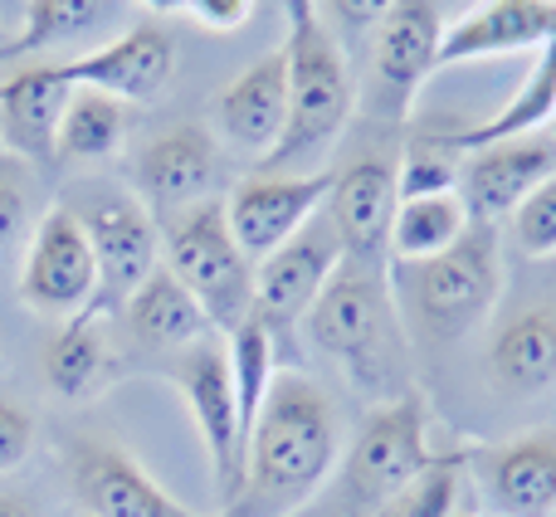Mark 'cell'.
<instances>
[{
  "instance_id": "obj_33",
  "label": "cell",
  "mask_w": 556,
  "mask_h": 517,
  "mask_svg": "<svg viewBox=\"0 0 556 517\" xmlns=\"http://www.w3.org/2000/svg\"><path fill=\"white\" fill-rule=\"evenodd\" d=\"M29 450H35V415L0 395V474L20 469L29 459Z\"/></svg>"
},
{
  "instance_id": "obj_42",
  "label": "cell",
  "mask_w": 556,
  "mask_h": 517,
  "mask_svg": "<svg viewBox=\"0 0 556 517\" xmlns=\"http://www.w3.org/2000/svg\"><path fill=\"white\" fill-rule=\"evenodd\" d=\"M78 517H84V513H78Z\"/></svg>"
},
{
  "instance_id": "obj_25",
  "label": "cell",
  "mask_w": 556,
  "mask_h": 517,
  "mask_svg": "<svg viewBox=\"0 0 556 517\" xmlns=\"http://www.w3.org/2000/svg\"><path fill=\"white\" fill-rule=\"evenodd\" d=\"M108 371V342H103V327H98V313L84 307V313L64 317L59 332L49 337L45 346V381L54 386L64 401H84L103 386Z\"/></svg>"
},
{
  "instance_id": "obj_1",
  "label": "cell",
  "mask_w": 556,
  "mask_h": 517,
  "mask_svg": "<svg viewBox=\"0 0 556 517\" xmlns=\"http://www.w3.org/2000/svg\"><path fill=\"white\" fill-rule=\"evenodd\" d=\"M342 459V425L327 391L303 371L274 376L250 430L244 483L220 517H293L332 479Z\"/></svg>"
},
{
  "instance_id": "obj_31",
  "label": "cell",
  "mask_w": 556,
  "mask_h": 517,
  "mask_svg": "<svg viewBox=\"0 0 556 517\" xmlns=\"http://www.w3.org/2000/svg\"><path fill=\"white\" fill-rule=\"evenodd\" d=\"M444 191H459V156L415 137L410 152L395 156V201H420V196Z\"/></svg>"
},
{
  "instance_id": "obj_38",
  "label": "cell",
  "mask_w": 556,
  "mask_h": 517,
  "mask_svg": "<svg viewBox=\"0 0 556 517\" xmlns=\"http://www.w3.org/2000/svg\"><path fill=\"white\" fill-rule=\"evenodd\" d=\"M142 10H152V15H181L186 0H137Z\"/></svg>"
},
{
  "instance_id": "obj_9",
  "label": "cell",
  "mask_w": 556,
  "mask_h": 517,
  "mask_svg": "<svg viewBox=\"0 0 556 517\" xmlns=\"http://www.w3.org/2000/svg\"><path fill=\"white\" fill-rule=\"evenodd\" d=\"M93 298H98L93 244H88L78 215L68 211V201H59L29 230L25 264H20V303L64 323V317L93 307Z\"/></svg>"
},
{
  "instance_id": "obj_20",
  "label": "cell",
  "mask_w": 556,
  "mask_h": 517,
  "mask_svg": "<svg viewBox=\"0 0 556 517\" xmlns=\"http://www.w3.org/2000/svg\"><path fill=\"white\" fill-rule=\"evenodd\" d=\"M547 45H556V0H483L479 10H469L459 25L440 35L434 68L518 54V49L542 54Z\"/></svg>"
},
{
  "instance_id": "obj_17",
  "label": "cell",
  "mask_w": 556,
  "mask_h": 517,
  "mask_svg": "<svg viewBox=\"0 0 556 517\" xmlns=\"http://www.w3.org/2000/svg\"><path fill=\"white\" fill-rule=\"evenodd\" d=\"M440 10L434 0H395L386 20L376 25V54L371 74L381 88V108L391 117H405L420 93V84L434 74V54H440Z\"/></svg>"
},
{
  "instance_id": "obj_19",
  "label": "cell",
  "mask_w": 556,
  "mask_h": 517,
  "mask_svg": "<svg viewBox=\"0 0 556 517\" xmlns=\"http://www.w3.org/2000/svg\"><path fill=\"white\" fill-rule=\"evenodd\" d=\"M68 469H74V499L84 517H205L172 499L162 483H152L142 464L113 444H78Z\"/></svg>"
},
{
  "instance_id": "obj_2",
  "label": "cell",
  "mask_w": 556,
  "mask_h": 517,
  "mask_svg": "<svg viewBox=\"0 0 556 517\" xmlns=\"http://www.w3.org/2000/svg\"><path fill=\"white\" fill-rule=\"evenodd\" d=\"M288 127L264 156V172L317 156L342 137L352 117V68L332 39L317 0H288Z\"/></svg>"
},
{
  "instance_id": "obj_24",
  "label": "cell",
  "mask_w": 556,
  "mask_h": 517,
  "mask_svg": "<svg viewBox=\"0 0 556 517\" xmlns=\"http://www.w3.org/2000/svg\"><path fill=\"white\" fill-rule=\"evenodd\" d=\"M123 307H127L132 332L152 346H176V352H181V346H191V342H201V337L215 332L205 307L195 303L191 288H186L166 264H156Z\"/></svg>"
},
{
  "instance_id": "obj_14",
  "label": "cell",
  "mask_w": 556,
  "mask_h": 517,
  "mask_svg": "<svg viewBox=\"0 0 556 517\" xmlns=\"http://www.w3.org/2000/svg\"><path fill=\"white\" fill-rule=\"evenodd\" d=\"M469 474L493 517H556V430L469 450Z\"/></svg>"
},
{
  "instance_id": "obj_16",
  "label": "cell",
  "mask_w": 556,
  "mask_h": 517,
  "mask_svg": "<svg viewBox=\"0 0 556 517\" xmlns=\"http://www.w3.org/2000/svg\"><path fill=\"white\" fill-rule=\"evenodd\" d=\"M59 64H64V74L74 84L113 93L117 103H152L176 78V39L156 20H142V25L123 29L108 45L74 59H59Z\"/></svg>"
},
{
  "instance_id": "obj_8",
  "label": "cell",
  "mask_w": 556,
  "mask_h": 517,
  "mask_svg": "<svg viewBox=\"0 0 556 517\" xmlns=\"http://www.w3.org/2000/svg\"><path fill=\"white\" fill-rule=\"evenodd\" d=\"M68 211L78 215L98 258L93 313L123 307L137 293V283L162 264V230H156L152 211L123 191H84L78 201H68Z\"/></svg>"
},
{
  "instance_id": "obj_18",
  "label": "cell",
  "mask_w": 556,
  "mask_h": 517,
  "mask_svg": "<svg viewBox=\"0 0 556 517\" xmlns=\"http://www.w3.org/2000/svg\"><path fill=\"white\" fill-rule=\"evenodd\" d=\"M74 93V78L59 59L49 64H20L10 78H0V142L10 156L35 166L59 162V117Z\"/></svg>"
},
{
  "instance_id": "obj_39",
  "label": "cell",
  "mask_w": 556,
  "mask_h": 517,
  "mask_svg": "<svg viewBox=\"0 0 556 517\" xmlns=\"http://www.w3.org/2000/svg\"><path fill=\"white\" fill-rule=\"evenodd\" d=\"M454 517H479V513H473V508H454Z\"/></svg>"
},
{
  "instance_id": "obj_10",
  "label": "cell",
  "mask_w": 556,
  "mask_h": 517,
  "mask_svg": "<svg viewBox=\"0 0 556 517\" xmlns=\"http://www.w3.org/2000/svg\"><path fill=\"white\" fill-rule=\"evenodd\" d=\"M395 156L371 152L356 156L352 166L332 172V191H327V220H332L342 258L366 274L391 278V220H395Z\"/></svg>"
},
{
  "instance_id": "obj_23",
  "label": "cell",
  "mask_w": 556,
  "mask_h": 517,
  "mask_svg": "<svg viewBox=\"0 0 556 517\" xmlns=\"http://www.w3.org/2000/svg\"><path fill=\"white\" fill-rule=\"evenodd\" d=\"M489 376L508 395H542L556 386V307H522L493 332Z\"/></svg>"
},
{
  "instance_id": "obj_7",
  "label": "cell",
  "mask_w": 556,
  "mask_h": 517,
  "mask_svg": "<svg viewBox=\"0 0 556 517\" xmlns=\"http://www.w3.org/2000/svg\"><path fill=\"white\" fill-rule=\"evenodd\" d=\"M386 313H391V278L366 274L356 264H337L317 303L307 307V337L317 352L346 366V376L362 386L381 381L386 356Z\"/></svg>"
},
{
  "instance_id": "obj_35",
  "label": "cell",
  "mask_w": 556,
  "mask_h": 517,
  "mask_svg": "<svg viewBox=\"0 0 556 517\" xmlns=\"http://www.w3.org/2000/svg\"><path fill=\"white\" fill-rule=\"evenodd\" d=\"M25 191H20V181L10 172H0V254L10 250V244L25 235Z\"/></svg>"
},
{
  "instance_id": "obj_5",
  "label": "cell",
  "mask_w": 556,
  "mask_h": 517,
  "mask_svg": "<svg viewBox=\"0 0 556 517\" xmlns=\"http://www.w3.org/2000/svg\"><path fill=\"white\" fill-rule=\"evenodd\" d=\"M434 450L425 434V401L401 391L395 401H381L362 425L342 459V499L352 517H371L381 503H391L401 489H410L430 469Z\"/></svg>"
},
{
  "instance_id": "obj_28",
  "label": "cell",
  "mask_w": 556,
  "mask_h": 517,
  "mask_svg": "<svg viewBox=\"0 0 556 517\" xmlns=\"http://www.w3.org/2000/svg\"><path fill=\"white\" fill-rule=\"evenodd\" d=\"M103 15H108V0H29L20 29L0 45V59H29L39 49L68 45V39L98 29Z\"/></svg>"
},
{
  "instance_id": "obj_13",
  "label": "cell",
  "mask_w": 556,
  "mask_h": 517,
  "mask_svg": "<svg viewBox=\"0 0 556 517\" xmlns=\"http://www.w3.org/2000/svg\"><path fill=\"white\" fill-rule=\"evenodd\" d=\"M215 176H220V147H215V137L201 123H181L156 133L132 162L137 201L152 215H166V220L211 201Z\"/></svg>"
},
{
  "instance_id": "obj_4",
  "label": "cell",
  "mask_w": 556,
  "mask_h": 517,
  "mask_svg": "<svg viewBox=\"0 0 556 517\" xmlns=\"http://www.w3.org/2000/svg\"><path fill=\"white\" fill-rule=\"evenodd\" d=\"M162 264L191 288L215 332H235L254 313V264L230 235L225 196H211L166 220Z\"/></svg>"
},
{
  "instance_id": "obj_37",
  "label": "cell",
  "mask_w": 556,
  "mask_h": 517,
  "mask_svg": "<svg viewBox=\"0 0 556 517\" xmlns=\"http://www.w3.org/2000/svg\"><path fill=\"white\" fill-rule=\"evenodd\" d=\"M0 517H39V508L25 493H0Z\"/></svg>"
},
{
  "instance_id": "obj_21",
  "label": "cell",
  "mask_w": 556,
  "mask_h": 517,
  "mask_svg": "<svg viewBox=\"0 0 556 517\" xmlns=\"http://www.w3.org/2000/svg\"><path fill=\"white\" fill-rule=\"evenodd\" d=\"M215 117H220V133L230 137L240 152L264 162L288 127V49L278 45L264 59H254L220 93Z\"/></svg>"
},
{
  "instance_id": "obj_27",
  "label": "cell",
  "mask_w": 556,
  "mask_h": 517,
  "mask_svg": "<svg viewBox=\"0 0 556 517\" xmlns=\"http://www.w3.org/2000/svg\"><path fill=\"white\" fill-rule=\"evenodd\" d=\"M127 133V108L113 93L74 84L59 117V162H103L123 147Z\"/></svg>"
},
{
  "instance_id": "obj_34",
  "label": "cell",
  "mask_w": 556,
  "mask_h": 517,
  "mask_svg": "<svg viewBox=\"0 0 556 517\" xmlns=\"http://www.w3.org/2000/svg\"><path fill=\"white\" fill-rule=\"evenodd\" d=\"M186 15H195L215 35H235L254 15V0H186Z\"/></svg>"
},
{
  "instance_id": "obj_30",
  "label": "cell",
  "mask_w": 556,
  "mask_h": 517,
  "mask_svg": "<svg viewBox=\"0 0 556 517\" xmlns=\"http://www.w3.org/2000/svg\"><path fill=\"white\" fill-rule=\"evenodd\" d=\"M464 474H469V444L454 454H434L430 469H425L410 489L395 493L391 503H381L371 517H454Z\"/></svg>"
},
{
  "instance_id": "obj_26",
  "label": "cell",
  "mask_w": 556,
  "mask_h": 517,
  "mask_svg": "<svg viewBox=\"0 0 556 517\" xmlns=\"http://www.w3.org/2000/svg\"><path fill=\"white\" fill-rule=\"evenodd\" d=\"M464 230H469V211H464L459 191L401 201L391 220V264H425V258L454 250Z\"/></svg>"
},
{
  "instance_id": "obj_36",
  "label": "cell",
  "mask_w": 556,
  "mask_h": 517,
  "mask_svg": "<svg viewBox=\"0 0 556 517\" xmlns=\"http://www.w3.org/2000/svg\"><path fill=\"white\" fill-rule=\"evenodd\" d=\"M391 5H395V0H332V15L342 20V29H352V35H366V29L381 25Z\"/></svg>"
},
{
  "instance_id": "obj_15",
  "label": "cell",
  "mask_w": 556,
  "mask_h": 517,
  "mask_svg": "<svg viewBox=\"0 0 556 517\" xmlns=\"http://www.w3.org/2000/svg\"><path fill=\"white\" fill-rule=\"evenodd\" d=\"M547 176H556V137L532 133L513 137V142L483 147L459 162V201L469 220L498 225L538 191Z\"/></svg>"
},
{
  "instance_id": "obj_40",
  "label": "cell",
  "mask_w": 556,
  "mask_h": 517,
  "mask_svg": "<svg viewBox=\"0 0 556 517\" xmlns=\"http://www.w3.org/2000/svg\"><path fill=\"white\" fill-rule=\"evenodd\" d=\"M0 45H5V29H0Z\"/></svg>"
},
{
  "instance_id": "obj_32",
  "label": "cell",
  "mask_w": 556,
  "mask_h": 517,
  "mask_svg": "<svg viewBox=\"0 0 556 517\" xmlns=\"http://www.w3.org/2000/svg\"><path fill=\"white\" fill-rule=\"evenodd\" d=\"M513 235H518V250L528 258H552L556 254V176L538 186L518 211L508 215Z\"/></svg>"
},
{
  "instance_id": "obj_22",
  "label": "cell",
  "mask_w": 556,
  "mask_h": 517,
  "mask_svg": "<svg viewBox=\"0 0 556 517\" xmlns=\"http://www.w3.org/2000/svg\"><path fill=\"white\" fill-rule=\"evenodd\" d=\"M552 117H556V45L542 49L532 74L522 78L518 93H513L493 117L464 123V127H434V133H420V137L434 147H444V152H454V156H469V152H483V147L513 142V137L542 133Z\"/></svg>"
},
{
  "instance_id": "obj_3",
  "label": "cell",
  "mask_w": 556,
  "mask_h": 517,
  "mask_svg": "<svg viewBox=\"0 0 556 517\" xmlns=\"http://www.w3.org/2000/svg\"><path fill=\"white\" fill-rule=\"evenodd\" d=\"M395 274H410V323L430 342H454L473 323L493 313L503 293V254L498 225L469 220L454 250L425 258V264H395Z\"/></svg>"
},
{
  "instance_id": "obj_11",
  "label": "cell",
  "mask_w": 556,
  "mask_h": 517,
  "mask_svg": "<svg viewBox=\"0 0 556 517\" xmlns=\"http://www.w3.org/2000/svg\"><path fill=\"white\" fill-rule=\"evenodd\" d=\"M337 264H342V240L327 215H313L293 240H283L269 258L254 264V317L269 332L303 323L327 278L337 274Z\"/></svg>"
},
{
  "instance_id": "obj_29",
  "label": "cell",
  "mask_w": 556,
  "mask_h": 517,
  "mask_svg": "<svg viewBox=\"0 0 556 517\" xmlns=\"http://www.w3.org/2000/svg\"><path fill=\"white\" fill-rule=\"evenodd\" d=\"M225 352H230V381H235V401H240V425H244V434H250L264 411V395H269V386H274V332L250 313L235 332H225Z\"/></svg>"
},
{
  "instance_id": "obj_6",
  "label": "cell",
  "mask_w": 556,
  "mask_h": 517,
  "mask_svg": "<svg viewBox=\"0 0 556 517\" xmlns=\"http://www.w3.org/2000/svg\"><path fill=\"white\" fill-rule=\"evenodd\" d=\"M166 376L181 386L186 405H191V420L201 430L205 459H211V474H215V499H220V513H225L244 483V454H250V434L240 425V401H235L225 337L211 332L201 342L181 346L176 362L166 366Z\"/></svg>"
},
{
  "instance_id": "obj_41",
  "label": "cell",
  "mask_w": 556,
  "mask_h": 517,
  "mask_svg": "<svg viewBox=\"0 0 556 517\" xmlns=\"http://www.w3.org/2000/svg\"><path fill=\"white\" fill-rule=\"evenodd\" d=\"M552 127H556V117H552ZM552 137H556V133H552Z\"/></svg>"
},
{
  "instance_id": "obj_12",
  "label": "cell",
  "mask_w": 556,
  "mask_h": 517,
  "mask_svg": "<svg viewBox=\"0 0 556 517\" xmlns=\"http://www.w3.org/2000/svg\"><path fill=\"white\" fill-rule=\"evenodd\" d=\"M327 191H332V172H307V176H250L225 196V220H230L235 244L244 250L250 264L269 258L283 240H293L317 211H323Z\"/></svg>"
}]
</instances>
